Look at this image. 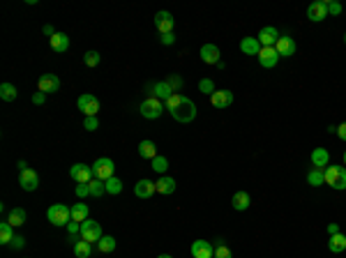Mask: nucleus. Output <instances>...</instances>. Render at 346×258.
Returning a JSON list of instances; mask_svg holds the SVG:
<instances>
[{
  "label": "nucleus",
  "instance_id": "nucleus-1",
  "mask_svg": "<svg viewBox=\"0 0 346 258\" xmlns=\"http://www.w3.org/2000/svg\"><path fill=\"white\" fill-rule=\"evenodd\" d=\"M173 115V120H178V122H182V125H187V122H192L194 118H196V104H194L189 97H185L182 95V100H180V104L173 108V111H169Z\"/></svg>",
  "mask_w": 346,
  "mask_h": 258
},
{
  "label": "nucleus",
  "instance_id": "nucleus-2",
  "mask_svg": "<svg viewBox=\"0 0 346 258\" xmlns=\"http://www.w3.org/2000/svg\"><path fill=\"white\" fill-rule=\"evenodd\" d=\"M47 219L54 226H67L72 221V207H67L65 203H54L47 210Z\"/></svg>",
  "mask_w": 346,
  "mask_h": 258
},
{
  "label": "nucleus",
  "instance_id": "nucleus-3",
  "mask_svg": "<svg viewBox=\"0 0 346 258\" xmlns=\"http://www.w3.org/2000/svg\"><path fill=\"white\" fill-rule=\"evenodd\" d=\"M323 175H326V185L333 187V189H337V192H342V189H346V168L344 166H328L326 171H323Z\"/></svg>",
  "mask_w": 346,
  "mask_h": 258
},
{
  "label": "nucleus",
  "instance_id": "nucleus-4",
  "mask_svg": "<svg viewBox=\"0 0 346 258\" xmlns=\"http://www.w3.org/2000/svg\"><path fill=\"white\" fill-rule=\"evenodd\" d=\"M139 111H141V115H143L146 120H157L162 113L167 111V108H164V102H160L157 97H146V100L141 102Z\"/></svg>",
  "mask_w": 346,
  "mask_h": 258
},
{
  "label": "nucleus",
  "instance_id": "nucleus-5",
  "mask_svg": "<svg viewBox=\"0 0 346 258\" xmlns=\"http://www.w3.org/2000/svg\"><path fill=\"white\" fill-rule=\"evenodd\" d=\"M114 171H115V164H114V159H109V157H100L93 164L95 178L102 180V182H107L109 178H114Z\"/></svg>",
  "mask_w": 346,
  "mask_h": 258
},
{
  "label": "nucleus",
  "instance_id": "nucleus-6",
  "mask_svg": "<svg viewBox=\"0 0 346 258\" xmlns=\"http://www.w3.org/2000/svg\"><path fill=\"white\" fill-rule=\"evenodd\" d=\"M76 106H79V111L83 113L86 118H93V115H97V111H100V100H97L95 95L86 93L76 100Z\"/></svg>",
  "mask_w": 346,
  "mask_h": 258
},
{
  "label": "nucleus",
  "instance_id": "nucleus-7",
  "mask_svg": "<svg viewBox=\"0 0 346 258\" xmlns=\"http://www.w3.org/2000/svg\"><path fill=\"white\" fill-rule=\"evenodd\" d=\"M81 240H86V242H90V245L100 242L102 240V226L97 224V221H93V219H86V221L81 224Z\"/></svg>",
  "mask_w": 346,
  "mask_h": 258
},
{
  "label": "nucleus",
  "instance_id": "nucleus-8",
  "mask_svg": "<svg viewBox=\"0 0 346 258\" xmlns=\"http://www.w3.org/2000/svg\"><path fill=\"white\" fill-rule=\"evenodd\" d=\"M69 178L74 182H79V185H88L90 180H95V173H93V166L88 164H74L69 168Z\"/></svg>",
  "mask_w": 346,
  "mask_h": 258
},
{
  "label": "nucleus",
  "instance_id": "nucleus-9",
  "mask_svg": "<svg viewBox=\"0 0 346 258\" xmlns=\"http://www.w3.org/2000/svg\"><path fill=\"white\" fill-rule=\"evenodd\" d=\"M307 19L314 21V23H321V21L328 19V2L326 0H316L307 7Z\"/></svg>",
  "mask_w": 346,
  "mask_h": 258
},
{
  "label": "nucleus",
  "instance_id": "nucleus-10",
  "mask_svg": "<svg viewBox=\"0 0 346 258\" xmlns=\"http://www.w3.org/2000/svg\"><path fill=\"white\" fill-rule=\"evenodd\" d=\"M173 26H175V19H173L171 12H157L155 14V28L160 30V35L173 33Z\"/></svg>",
  "mask_w": 346,
  "mask_h": 258
},
{
  "label": "nucleus",
  "instance_id": "nucleus-11",
  "mask_svg": "<svg viewBox=\"0 0 346 258\" xmlns=\"http://www.w3.org/2000/svg\"><path fill=\"white\" fill-rule=\"evenodd\" d=\"M275 51L280 53V58H291L295 55V42L291 35H280V40L275 44Z\"/></svg>",
  "mask_w": 346,
  "mask_h": 258
},
{
  "label": "nucleus",
  "instance_id": "nucleus-12",
  "mask_svg": "<svg viewBox=\"0 0 346 258\" xmlns=\"http://www.w3.org/2000/svg\"><path fill=\"white\" fill-rule=\"evenodd\" d=\"M37 88H40V93L49 95V93H58L60 90V79L56 74H42L40 81H37Z\"/></svg>",
  "mask_w": 346,
  "mask_h": 258
},
{
  "label": "nucleus",
  "instance_id": "nucleus-13",
  "mask_svg": "<svg viewBox=\"0 0 346 258\" xmlns=\"http://www.w3.org/2000/svg\"><path fill=\"white\" fill-rule=\"evenodd\" d=\"M256 40L261 42V47H275L277 40H280V30L273 26H263L259 30V35H256Z\"/></svg>",
  "mask_w": 346,
  "mask_h": 258
},
{
  "label": "nucleus",
  "instance_id": "nucleus-14",
  "mask_svg": "<svg viewBox=\"0 0 346 258\" xmlns=\"http://www.w3.org/2000/svg\"><path fill=\"white\" fill-rule=\"evenodd\" d=\"M192 256L194 258H215V247L208 240H194L192 242Z\"/></svg>",
  "mask_w": 346,
  "mask_h": 258
},
{
  "label": "nucleus",
  "instance_id": "nucleus-15",
  "mask_svg": "<svg viewBox=\"0 0 346 258\" xmlns=\"http://www.w3.org/2000/svg\"><path fill=\"white\" fill-rule=\"evenodd\" d=\"M19 185L26 189V192H35L37 187H40V175L33 171V168H26V171H21L19 175Z\"/></svg>",
  "mask_w": 346,
  "mask_h": 258
},
{
  "label": "nucleus",
  "instance_id": "nucleus-16",
  "mask_svg": "<svg viewBox=\"0 0 346 258\" xmlns=\"http://www.w3.org/2000/svg\"><path fill=\"white\" fill-rule=\"evenodd\" d=\"M259 62H261V67L273 69V67L280 62V53L275 51V47H263L261 53H259Z\"/></svg>",
  "mask_w": 346,
  "mask_h": 258
},
{
  "label": "nucleus",
  "instance_id": "nucleus-17",
  "mask_svg": "<svg viewBox=\"0 0 346 258\" xmlns=\"http://www.w3.org/2000/svg\"><path fill=\"white\" fill-rule=\"evenodd\" d=\"M210 104H213L215 108H229V106L233 104V93L231 90H215V93L210 95Z\"/></svg>",
  "mask_w": 346,
  "mask_h": 258
},
{
  "label": "nucleus",
  "instance_id": "nucleus-18",
  "mask_svg": "<svg viewBox=\"0 0 346 258\" xmlns=\"http://www.w3.org/2000/svg\"><path fill=\"white\" fill-rule=\"evenodd\" d=\"M199 55H201V60H203L206 65H217V62L222 60L217 44H203V47H201V51H199Z\"/></svg>",
  "mask_w": 346,
  "mask_h": 258
},
{
  "label": "nucleus",
  "instance_id": "nucleus-19",
  "mask_svg": "<svg viewBox=\"0 0 346 258\" xmlns=\"http://www.w3.org/2000/svg\"><path fill=\"white\" fill-rule=\"evenodd\" d=\"M155 192H157V187H155L153 180H146V178H143V180H139V182L134 185V194H136L139 199H150Z\"/></svg>",
  "mask_w": 346,
  "mask_h": 258
},
{
  "label": "nucleus",
  "instance_id": "nucleus-20",
  "mask_svg": "<svg viewBox=\"0 0 346 258\" xmlns=\"http://www.w3.org/2000/svg\"><path fill=\"white\" fill-rule=\"evenodd\" d=\"M49 44H51V51H56V53H65V51H69V35H65V33H56L54 37H49Z\"/></svg>",
  "mask_w": 346,
  "mask_h": 258
},
{
  "label": "nucleus",
  "instance_id": "nucleus-21",
  "mask_svg": "<svg viewBox=\"0 0 346 258\" xmlns=\"http://www.w3.org/2000/svg\"><path fill=\"white\" fill-rule=\"evenodd\" d=\"M148 90H153V97H157L160 102H167L173 95V88L169 86V81H160V83H153L148 86Z\"/></svg>",
  "mask_w": 346,
  "mask_h": 258
},
{
  "label": "nucleus",
  "instance_id": "nucleus-22",
  "mask_svg": "<svg viewBox=\"0 0 346 258\" xmlns=\"http://www.w3.org/2000/svg\"><path fill=\"white\" fill-rule=\"evenodd\" d=\"M309 159H312V166H316V168H328L330 166V153L326 148H314Z\"/></svg>",
  "mask_w": 346,
  "mask_h": 258
},
{
  "label": "nucleus",
  "instance_id": "nucleus-23",
  "mask_svg": "<svg viewBox=\"0 0 346 258\" xmlns=\"http://www.w3.org/2000/svg\"><path fill=\"white\" fill-rule=\"evenodd\" d=\"M261 42L256 40V37H242V42H240V51L245 53V55H256L259 58L261 53Z\"/></svg>",
  "mask_w": 346,
  "mask_h": 258
},
{
  "label": "nucleus",
  "instance_id": "nucleus-24",
  "mask_svg": "<svg viewBox=\"0 0 346 258\" xmlns=\"http://www.w3.org/2000/svg\"><path fill=\"white\" fill-rule=\"evenodd\" d=\"M249 203H252V199H249V194H247V192H235V194H233V199H231L233 210L245 212L247 207H249Z\"/></svg>",
  "mask_w": 346,
  "mask_h": 258
},
{
  "label": "nucleus",
  "instance_id": "nucleus-25",
  "mask_svg": "<svg viewBox=\"0 0 346 258\" xmlns=\"http://www.w3.org/2000/svg\"><path fill=\"white\" fill-rule=\"evenodd\" d=\"M155 187H157V194H164V196H169V194L175 192V180L169 178V175H160V180L155 182Z\"/></svg>",
  "mask_w": 346,
  "mask_h": 258
},
{
  "label": "nucleus",
  "instance_id": "nucleus-26",
  "mask_svg": "<svg viewBox=\"0 0 346 258\" xmlns=\"http://www.w3.org/2000/svg\"><path fill=\"white\" fill-rule=\"evenodd\" d=\"M328 249L333 254H342L346 249V235H342V233L330 235V238H328Z\"/></svg>",
  "mask_w": 346,
  "mask_h": 258
},
{
  "label": "nucleus",
  "instance_id": "nucleus-27",
  "mask_svg": "<svg viewBox=\"0 0 346 258\" xmlns=\"http://www.w3.org/2000/svg\"><path fill=\"white\" fill-rule=\"evenodd\" d=\"M86 219H90V210H88V206L86 203H74L72 206V221L83 224Z\"/></svg>",
  "mask_w": 346,
  "mask_h": 258
},
{
  "label": "nucleus",
  "instance_id": "nucleus-28",
  "mask_svg": "<svg viewBox=\"0 0 346 258\" xmlns=\"http://www.w3.org/2000/svg\"><path fill=\"white\" fill-rule=\"evenodd\" d=\"M323 171H326V168H316V166H312L309 173H307V182H309L312 187L326 185V175H323Z\"/></svg>",
  "mask_w": 346,
  "mask_h": 258
},
{
  "label": "nucleus",
  "instance_id": "nucleus-29",
  "mask_svg": "<svg viewBox=\"0 0 346 258\" xmlns=\"http://www.w3.org/2000/svg\"><path fill=\"white\" fill-rule=\"evenodd\" d=\"M139 155L141 159H155L157 157V146H155L153 141H141L139 143Z\"/></svg>",
  "mask_w": 346,
  "mask_h": 258
},
{
  "label": "nucleus",
  "instance_id": "nucleus-30",
  "mask_svg": "<svg viewBox=\"0 0 346 258\" xmlns=\"http://www.w3.org/2000/svg\"><path fill=\"white\" fill-rule=\"evenodd\" d=\"M26 219H28V214H26V210H23V207H14V210L9 212L7 221H9V224H12L14 228H19V226L26 224Z\"/></svg>",
  "mask_w": 346,
  "mask_h": 258
},
{
  "label": "nucleus",
  "instance_id": "nucleus-31",
  "mask_svg": "<svg viewBox=\"0 0 346 258\" xmlns=\"http://www.w3.org/2000/svg\"><path fill=\"white\" fill-rule=\"evenodd\" d=\"M90 254H93V245L86 242V240H79L74 245V256L76 258H90Z\"/></svg>",
  "mask_w": 346,
  "mask_h": 258
},
{
  "label": "nucleus",
  "instance_id": "nucleus-32",
  "mask_svg": "<svg viewBox=\"0 0 346 258\" xmlns=\"http://www.w3.org/2000/svg\"><path fill=\"white\" fill-rule=\"evenodd\" d=\"M12 240H14V226L9 224V221H2V224H0V242H2V245H9Z\"/></svg>",
  "mask_w": 346,
  "mask_h": 258
},
{
  "label": "nucleus",
  "instance_id": "nucleus-33",
  "mask_svg": "<svg viewBox=\"0 0 346 258\" xmlns=\"http://www.w3.org/2000/svg\"><path fill=\"white\" fill-rule=\"evenodd\" d=\"M0 97L5 102H14L19 97V90H16V86H12V83H2V86H0Z\"/></svg>",
  "mask_w": 346,
  "mask_h": 258
},
{
  "label": "nucleus",
  "instance_id": "nucleus-34",
  "mask_svg": "<svg viewBox=\"0 0 346 258\" xmlns=\"http://www.w3.org/2000/svg\"><path fill=\"white\" fill-rule=\"evenodd\" d=\"M104 185H107V194H111V196H118V194L122 192V180L115 178V175L114 178H109Z\"/></svg>",
  "mask_w": 346,
  "mask_h": 258
},
{
  "label": "nucleus",
  "instance_id": "nucleus-35",
  "mask_svg": "<svg viewBox=\"0 0 346 258\" xmlns=\"http://www.w3.org/2000/svg\"><path fill=\"white\" fill-rule=\"evenodd\" d=\"M97 249H100L102 254H109L115 249V238H111V235H102V240L97 242Z\"/></svg>",
  "mask_w": 346,
  "mask_h": 258
},
{
  "label": "nucleus",
  "instance_id": "nucleus-36",
  "mask_svg": "<svg viewBox=\"0 0 346 258\" xmlns=\"http://www.w3.org/2000/svg\"><path fill=\"white\" fill-rule=\"evenodd\" d=\"M88 185H90V196H104V194H107V185H104L102 180L95 178V180H90Z\"/></svg>",
  "mask_w": 346,
  "mask_h": 258
},
{
  "label": "nucleus",
  "instance_id": "nucleus-37",
  "mask_svg": "<svg viewBox=\"0 0 346 258\" xmlns=\"http://www.w3.org/2000/svg\"><path fill=\"white\" fill-rule=\"evenodd\" d=\"M150 168H153L155 173H160V175H164V173H167V168H169V161H167V157H160V155H157V157L153 159V166H150Z\"/></svg>",
  "mask_w": 346,
  "mask_h": 258
},
{
  "label": "nucleus",
  "instance_id": "nucleus-38",
  "mask_svg": "<svg viewBox=\"0 0 346 258\" xmlns=\"http://www.w3.org/2000/svg\"><path fill=\"white\" fill-rule=\"evenodd\" d=\"M102 55L97 51H86V55H83V62H86V67H97L100 65Z\"/></svg>",
  "mask_w": 346,
  "mask_h": 258
},
{
  "label": "nucleus",
  "instance_id": "nucleus-39",
  "mask_svg": "<svg viewBox=\"0 0 346 258\" xmlns=\"http://www.w3.org/2000/svg\"><path fill=\"white\" fill-rule=\"evenodd\" d=\"M167 81H169V86L173 88V93H180V90H182V86H185V81L180 79L178 74H171Z\"/></svg>",
  "mask_w": 346,
  "mask_h": 258
},
{
  "label": "nucleus",
  "instance_id": "nucleus-40",
  "mask_svg": "<svg viewBox=\"0 0 346 258\" xmlns=\"http://www.w3.org/2000/svg\"><path fill=\"white\" fill-rule=\"evenodd\" d=\"M215 258H233V254H231V249H229L227 245L217 242V247H215Z\"/></svg>",
  "mask_w": 346,
  "mask_h": 258
},
{
  "label": "nucleus",
  "instance_id": "nucleus-41",
  "mask_svg": "<svg viewBox=\"0 0 346 258\" xmlns=\"http://www.w3.org/2000/svg\"><path fill=\"white\" fill-rule=\"evenodd\" d=\"M180 100H182V95H180V93H173L171 97L164 102V108H167V111H173V108L180 104Z\"/></svg>",
  "mask_w": 346,
  "mask_h": 258
},
{
  "label": "nucleus",
  "instance_id": "nucleus-42",
  "mask_svg": "<svg viewBox=\"0 0 346 258\" xmlns=\"http://www.w3.org/2000/svg\"><path fill=\"white\" fill-rule=\"evenodd\" d=\"M199 90L201 93H206V95H213L217 88H215V83L210 79H201V83H199Z\"/></svg>",
  "mask_w": 346,
  "mask_h": 258
},
{
  "label": "nucleus",
  "instance_id": "nucleus-43",
  "mask_svg": "<svg viewBox=\"0 0 346 258\" xmlns=\"http://www.w3.org/2000/svg\"><path fill=\"white\" fill-rule=\"evenodd\" d=\"M342 14V5L335 0H328V16H340Z\"/></svg>",
  "mask_w": 346,
  "mask_h": 258
},
{
  "label": "nucleus",
  "instance_id": "nucleus-44",
  "mask_svg": "<svg viewBox=\"0 0 346 258\" xmlns=\"http://www.w3.org/2000/svg\"><path fill=\"white\" fill-rule=\"evenodd\" d=\"M100 127V120H97V115H93V118H86L83 120V129H88V132H95Z\"/></svg>",
  "mask_w": 346,
  "mask_h": 258
},
{
  "label": "nucleus",
  "instance_id": "nucleus-45",
  "mask_svg": "<svg viewBox=\"0 0 346 258\" xmlns=\"http://www.w3.org/2000/svg\"><path fill=\"white\" fill-rule=\"evenodd\" d=\"M67 233L74 235V238H81V224L79 221H69V224H67Z\"/></svg>",
  "mask_w": 346,
  "mask_h": 258
},
{
  "label": "nucleus",
  "instance_id": "nucleus-46",
  "mask_svg": "<svg viewBox=\"0 0 346 258\" xmlns=\"http://www.w3.org/2000/svg\"><path fill=\"white\" fill-rule=\"evenodd\" d=\"M9 245H12L14 249H23V247H26V238H23V235H14V240Z\"/></svg>",
  "mask_w": 346,
  "mask_h": 258
},
{
  "label": "nucleus",
  "instance_id": "nucleus-47",
  "mask_svg": "<svg viewBox=\"0 0 346 258\" xmlns=\"http://www.w3.org/2000/svg\"><path fill=\"white\" fill-rule=\"evenodd\" d=\"M76 196H79V199L90 196V185H79V187H76Z\"/></svg>",
  "mask_w": 346,
  "mask_h": 258
},
{
  "label": "nucleus",
  "instance_id": "nucleus-48",
  "mask_svg": "<svg viewBox=\"0 0 346 258\" xmlns=\"http://www.w3.org/2000/svg\"><path fill=\"white\" fill-rule=\"evenodd\" d=\"M160 42L164 44V47H171L173 42H175V35L169 33V35H160Z\"/></svg>",
  "mask_w": 346,
  "mask_h": 258
},
{
  "label": "nucleus",
  "instance_id": "nucleus-49",
  "mask_svg": "<svg viewBox=\"0 0 346 258\" xmlns=\"http://www.w3.org/2000/svg\"><path fill=\"white\" fill-rule=\"evenodd\" d=\"M44 102H47V95H44V93H35L33 95V104L35 106H42Z\"/></svg>",
  "mask_w": 346,
  "mask_h": 258
},
{
  "label": "nucleus",
  "instance_id": "nucleus-50",
  "mask_svg": "<svg viewBox=\"0 0 346 258\" xmlns=\"http://www.w3.org/2000/svg\"><path fill=\"white\" fill-rule=\"evenodd\" d=\"M337 136H340L342 141H346V122H342V125L337 127Z\"/></svg>",
  "mask_w": 346,
  "mask_h": 258
},
{
  "label": "nucleus",
  "instance_id": "nucleus-51",
  "mask_svg": "<svg viewBox=\"0 0 346 258\" xmlns=\"http://www.w3.org/2000/svg\"><path fill=\"white\" fill-rule=\"evenodd\" d=\"M340 233V224H328V235H337Z\"/></svg>",
  "mask_w": 346,
  "mask_h": 258
},
{
  "label": "nucleus",
  "instance_id": "nucleus-52",
  "mask_svg": "<svg viewBox=\"0 0 346 258\" xmlns=\"http://www.w3.org/2000/svg\"><path fill=\"white\" fill-rule=\"evenodd\" d=\"M44 35H49V37H54V35H56L54 26H49V23H47V26H44Z\"/></svg>",
  "mask_w": 346,
  "mask_h": 258
},
{
  "label": "nucleus",
  "instance_id": "nucleus-53",
  "mask_svg": "<svg viewBox=\"0 0 346 258\" xmlns=\"http://www.w3.org/2000/svg\"><path fill=\"white\" fill-rule=\"evenodd\" d=\"M16 166H19V171H26V168H28V164H26V161H23V159H21V161H19V164H16Z\"/></svg>",
  "mask_w": 346,
  "mask_h": 258
},
{
  "label": "nucleus",
  "instance_id": "nucleus-54",
  "mask_svg": "<svg viewBox=\"0 0 346 258\" xmlns=\"http://www.w3.org/2000/svg\"><path fill=\"white\" fill-rule=\"evenodd\" d=\"M157 258H173V256H171V254H160Z\"/></svg>",
  "mask_w": 346,
  "mask_h": 258
},
{
  "label": "nucleus",
  "instance_id": "nucleus-55",
  "mask_svg": "<svg viewBox=\"0 0 346 258\" xmlns=\"http://www.w3.org/2000/svg\"><path fill=\"white\" fill-rule=\"evenodd\" d=\"M344 166H346V153H344Z\"/></svg>",
  "mask_w": 346,
  "mask_h": 258
},
{
  "label": "nucleus",
  "instance_id": "nucleus-56",
  "mask_svg": "<svg viewBox=\"0 0 346 258\" xmlns=\"http://www.w3.org/2000/svg\"><path fill=\"white\" fill-rule=\"evenodd\" d=\"M344 44H346V33H344Z\"/></svg>",
  "mask_w": 346,
  "mask_h": 258
}]
</instances>
